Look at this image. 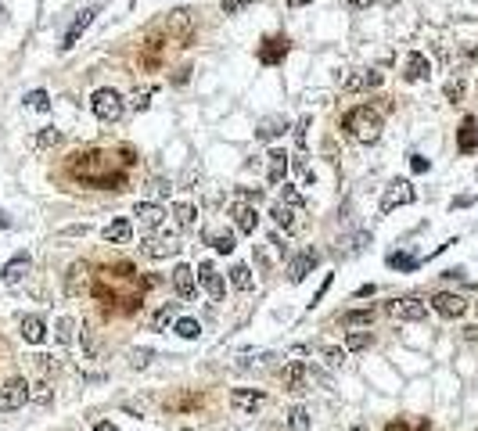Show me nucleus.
<instances>
[{
	"label": "nucleus",
	"mask_w": 478,
	"mask_h": 431,
	"mask_svg": "<svg viewBox=\"0 0 478 431\" xmlns=\"http://www.w3.org/2000/svg\"><path fill=\"white\" fill-rule=\"evenodd\" d=\"M26 273H29V255H15L11 263L4 266V273H0V280H4L8 288H18L26 280Z\"/></svg>",
	"instance_id": "nucleus-22"
},
{
	"label": "nucleus",
	"mask_w": 478,
	"mask_h": 431,
	"mask_svg": "<svg viewBox=\"0 0 478 431\" xmlns=\"http://www.w3.org/2000/svg\"><path fill=\"white\" fill-rule=\"evenodd\" d=\"M413 198H418V194H413L410 180H392L381 194V212H396L399 205H410Z\"/></svg>",
	"instance_id": "nucleus-5"
},
{
	"label": "nucleus",
	"mask_w": 478,
	"mask_h": 431,
	"mask_svg": "<svg viewBox=\"0 0 478 431\" xmlns=\"http://www.w3.org/2000/svg\"><path fill=\"white\" fill-rule=\"evenodd\" d=\"M288 424H292L295 431H306V428H309V414H306L302 406H295L292 414H288Z\"/></svg>",
	"instance_id": "nucleus-41"
},
{
	"label": "nucleus",
	"mask_w": 478,
	"mask_h": 431,
	"mask_svg": "<svg viewBox=\"0 0 478 431\" xmlns=\"http://www.w3.org/2000/svg\"><path fill=\"white\" fill-rule=\"evenodd\" d=\"M367 241H370V234H367V230H360V234L345 237V241H338V245H342V252H345V255H356V252H360Z\"/></svg>",
	"instance_id": "nucleus-33"
},
{
	"label": "nucleus",
	"mask_w": 478,
	"mask_h": 431,
	"mask_svg": "<svg viewBox=\"0 0 478 431\" xmlns=\"http://www.w3.org/2000/svg\"><path fill=\"white\" fill-rule=\"evenodd\" d=\"M94 15H97V4H90V8H83L76 18H72V26H69V33H65V40H61V51H72L76 43H79V36L90 29V22H94Z\"/></svg>",
	"instance_id": "nucleus-9"
},
{
	"label": "nucleus",
	"mask_w": 478,
	"mask_h": 431,
	"mask_svg": "<svg viewBox=\"0 0 478 431\" xmlns=\"http://www.w3.org/2000/svg\"><path fill=\"white\" fill-rule=\"evenodd\" d=\"M381 79H385V76H381V72H374V69H370V72H352V76L342 83V90H345V94H356V90H374V86H381Z\"/></svg>",
	"instance_id": "nucleus-21"
},
{
	"label": "nucleus",
	"mask_w": 478,
	"mask_h": 431,
	"mask_svg": "<svg viewBox=\"0 0 478 431\" xmlns=\"http://www.w3.org/2000/svg\"><path fill=\"white\" fill-rule=\"evenodd\" d=\"M148 104H151V90H144V94L137 90V94H133V101H130V108H137V112H144Z\"/></svg>",
	"instance_id": "nucleus-47"
},
{
	"label": "nucleus",
	"mask_w": 478,
	"mask_h": 431,
	"mask_svg": "<svg viewBox=\"0 0 478 431\" xmlns=\"http://www.w3.org/2000/svg\"><path fill=\"white\" fill-rule=\"evenodd\" d=\"M284 177H288V151H284V147H274V151L266 155V180L277 187V184H284Z\"/></svg>",
	"instance_id": "nucleus-15"
},
{
	"label": "nucleus",
	"mask_w": 478,
	"mask_h": 431,
	"mask_svg": "<svg viewBox=\"0 0 478 431\" xmlns=\"http://www.w3.org/2000/svg\"><path fill=\"white\" fill-rule=\"evenodd\" d=\"M176 309H180V302H162V306L151 313L148 327H151V331H165V327H170V323L176 320Z\"/></svg>",
	"instance_id": "nucleus-25"
},
{
	"label": "nucleus",
	"mask_w": 478,
	"mask_h": 431,
	"mask_svg": "<svg viewBox=\"0 0 478 431\" xmlns=\"http://www.w3.org/2000/svg\"><path fill=\"white\" fill-rule=\"evenodd\" d=\"M320 352H324V359H327L331 366H342V363L349 359V349H338V345H324Z\"/></svg>",
	"instance_id": "nucleus-38"
},
{
	"label": "nucleus",
	"mask_w": 478,
	"mask_h": 431,
	"mask_svg": "<svg viewBox=\"0 0 478 431\" xmlns=\"http://www.w3.org/2000/svg\"><path fill=\"white\" fill-rule=\"evenodd\" d=\"M374 320V309H352V313H342V323L345 327H360V323H370Z\"/></svg>",
	"instance_id": "nucleus-36"
},
{
	"label": "nucleus",
	"mask_w": 478,
	"mask_h": 431,
	"mask_svg": "<svg viewBox=\"0 0 478 431\" xmlns=\"http://www.w3.org/2000/svg\"><path fill=\"white\" fill-rule=\"evenodd\" d=\"M183 431H187V428H183Z\"/></svg>",
	"instance_id": "nucleus-56"
},
{
	"label": "nucleus",
	"mask_w": 478,
	"mask_h": 431,
	"mask_svg": "<svg viewBox=\"0 0 478 431\" xmlns=\"http://www.w3.org/2000/svg\"><path fill=\"white\" fill-rule=\"evenodd\" d=\"M284 133H288V119H284V115H266V119L259 122V129H256L259 140H277V137H284Z\"/></svg>",
	"instance_id": "nucleus-23"
},
{
	"label": "nucleus",
	"mask_w": 478,
	"mask_h": 431,
	"mask_svg": "<svg viewBox=\"0 0 478 431\" xmlns=\"http://www.w3.org/2000/svg\"><path fill=\"white\" fill-rule=\"evenodd\" d=\"M29 402V384L22 377H11L4 388H0V414H11V409Z\"/></svg>",
	"instance_id": "nucleus-4"
},
{
	"label": "nucleus",
	"mask_w": 478,
	"mask_h": 431,
	"mask_svg": "<svg viewBox=\"0 0 478 431\" xmlns=\"http://www.w3.org/2000/svg\"><path fill=\"white\" fill-rule=\"evenodd\" d=\"M320 266V252L317 248H306V252H299L292 263H288V280H292V284H302V280L309 277Z\"/></svg>",
	"instance_id": "nucleus-6"
},
{
	"label": "nucleus",
	"mask_w": 478,
	"mask_h": 431,
	"mask_svg": "<svg viewBox=\"0 0 478 431\" xmlns=\"http://www.w3.org/2000/svg\"><path fill=\"white\" fill-rule=\"evenodd\" d=\"M270 216H274V223H277V227H284L288 234L295 230V209H292V205H284V202H277L274 209H270Z\"/></svg>",
	"instance_id": "nucleus-28"
},
{
	"label": "nucleus",
	"mask_w": 478,
	"mask_h": 431,
	"mask_svg": "<svg viewBox=\"0 0 478 431\" xmlns=\"http://www.w3.org/2000/svg\"><path fill=\"white\" fill-rule=\"evenodd\" d=\"M309 122H313V119L302 115V119H299V126H295V144H299V151H306V129H309Z\"/></svg>",
	"instance_id": "nucleus-46"
},
{
	"label": "nucleus",
	"mask_w": 478,
	"mask_h": 431,
	"mask_svg": "<svg viewBox=\"0 0 478 431\" xmlns=\"http://www.w3.org/2000/svg\"><path fill=\"white\" fill-rule=\"evenodd\" d=\"M431 309L439 313V316H446V320H456V316H464L468 302L461 295H453V291H439V295L431 298Z\"/></svg>",
	"instance_id": "nucleus-11"
},
{
	"label": "nucleus",
	"mask_w": 478,
	"mask_h": 431,
	"mask_svg": "<svg viewBox=\"0 0 478 431\" xmlns=\"http://www.w3.org/2000/svg\"><path fill=\"white\" fill-rule=\"evenodd\" d=\"M26 108H29V112H51V97H47V90H33V94H26Z\"/></svg>",
	"instance_id": "nucleus-32"
},
{
	"label": "nucleus",
	"mask_w": 478,
	"mask_h": 431,
	"mask_svg": "<svg viewBox=\"0 0 478 431\" xmlns=\"http://www.w3.org/2000/svg\"><path fill=\"white\" fill-rule=\"evenodd\" d=\"M352 431H363V428H352Z\"/></svg>",
	"instance_id": "nucleus-54"
},
{
	"label": "nucleus",
	"mask_w": 478,
	"mask_h": 431,
	"mask_svg": "<svg viewBox=\"0 0 478 431\" xmlns=\"http://www.w3.org/2000/svg\"><path fill=\"white\" fill-rule=\"evenodd\" d=\"M183 245L176 241L173 234H158V237H144L140 241V252L148 255V259H170V255H176Z\"/></svg>",
	"instance_id": "nucleus-7"
},
{
	"label": "nucleus",
	"mask_w": 478,
	"mask_h": 431,
	"mask_svg": "<svg viewBox=\"0 0 478 431\" xmlns=\"http://www.w3.org/2000/svg\"><path fill=\"white\" fill-rule=\"evenodd\" d=\"M231 284H234L238 291H252V288H256V277H252V270H248L245 263H238V266L231 270Z\"/></svg>",
	"instance_id": "nucleus-29"
},
{
	"label": "nucleus",
	"mask_w": 478,
	"mask_h": 431,
	"mask_svg": "<svg viewBox=\"0 0 478 431\" xmlns=\"http://www.w3.org/2000/svg\"><path fill=\"white\" fill-rule=\"evenodd\" d=\"M288 8H302V4H313V0H284Z\"/></svg>",
	"instance_id": "nucleus-52"
},
{
	"label": "nucleus",
	"mask_w": 478,
	"mask_h": 431,
	"mask_svg": "<svg viewBox=\"0 0 478 431\" xmlns=\"http://www.w3.org/2000/svg\"><path fill=\"white\" fill-rule=\"evenodd\" d=\"M176 334L187 338V341H195V338H201V323L198 320H176Z\"/></svg>",
	"instance_id": "nucleus-37"
},
{
	"label": "nucleus",
	"mask_w": 478,
	"mask_h": 431,
	"mask_svg": "<svg viewBox=\"0 0 478 431\" xmlns=\"http://www.w3.org/2000/svg\"><path fill=\"white\" fill-rule=\"evenodd\" d=\"M165 29H170V40H180L187 43L195 36V22H191V11H173L170 22H165Z\"/></svg>",
	"instance_id": "nucleus-14"
},
{
	"label": "nucleus",
	"mask_w": 478,
	"mask_h": 431,
	"mask_svg": "<svg viewBox=\"0 0 478 431\" xmlns=\"http://www.w3.org/2000/svg\"><path fill=\"white\" fill-rule=\"evenodd\" d=\"M263 392H256V388H234L231 392V406H234V414L238 417H248V414H256V409L263 406Z\"/></svg>",
	"instance_id": "nucleus-10"
},
{
	"label": "nucleus",
	"mask_w": 478,
	"mask_h": 431,
	"mask_svg": "<svg viewBox=\"0 0 478 431\" xmlns=\"http://www.w3.org/2000/svg\"><path fill=\"white\" fill-rule=\"evenodd\" d=\"M475 313H478V302H475Z\"/></svg>",
	"instance_id": "nucleus-55"
},
{
	"label": "nucleus",
	"mask_w": 478,
	"mask_h": 431,
	"mask_svg": "<svg viewBox=\"0 0 478 431\" xmlns=\"http://www.w3.org/2000/svg\"><path fill=\"white\" fill-rule=\"evenodd\" d=\"M443 94H446V97H450V101L456 104V101L464 97V79H461V76H453V79H446V86H443Z\"/></svg>",
	"instance_id": "nucleus-39"
},
{
	"label": "nucleus",
	"mask_w": 478,
	"mask_h": 431,
	"mask_svg": "<svg viewBox=\"0 0 478 431\" xmlns=\"http://www.w3.org/2000/svg\"><path fill=\"white\" fill-rule=\"evenodd\" d=\"M173 216H176L180 227H195V223H198V209L187 205V202H176V205H173Z\"/></svg>",
	"instance_id": "nucleus-31"
},
{
	"label": "nucleus",
	"mask_w": 478,
	"mask_h": 431,
	"mask_svg": "<svg viewBox=\"0 0 478 431\" xmlns=\"http://www.w3.org/2000/svg\"><path fill=\"white\" fill-rule=\"evenodd\" d=\"M22 338L29 341V345H40L47 338V323H44V316H22Z\"/></svg>",
	"instance_id": "nucleus-26"
},
{
	"label": "nucleus",
	"mask_w": 478,
	"mask_h": 431,
	"mask_svg": "<svg viewBox=\"0 0 478 431\" xmlns=\"http://www.w3.org/2000/svg\"><path fill=\"white\" fill-rule=\"evenodd\" d=\"M198 284L209 291L213 298H223V295H226V284H223V277L216 273L213 263H201V266H198Z\"/></svg>",
	"instance_id": "nucleus-18"
},
{
	"label": "nucleus",
	"mask_w": 478,
	"mask_h": 431,
	"mask_svg": "<svg viewBox=\"0 0 478 431\" xmlns=\"http://www.w3.org/2000/svg\"><path fill=\"white\" fill-rule=\"evenodd\" d=\"M370 345V331H349L345 334V349L349 352H360V349H367Z\"/></svg>",
	"instance_id": "nucleus-35"
},
{
	"label": "nucleus",
	"mask_w": 478,
	"mask_h": 431,
	"mask_svg": "<svg viewBox=\"0 0 478 431\" xmlns=\"http://www.w3.org/2000/svg\"><path fill=\"white\" fill-rule=\"evenodd\" d=\"M418 263H421V259H413V255H406V252H392V255H388V266H392V270H418Z\"/></svg>",
	"instance_id": "nucleus-34"
},
{
	"label": "nucleus",
	"mask_w": 478,
	"mask_h": 431,
	"mask_svg": "<svg viewBox=\"0 0 478 431\" xmlns=\"http://www.w3.org/2000/svg\"><path fill=\"white\" fill-rule=\"evenodd\" d=\"M370 0H345V8H352V11H360V8H367Z\"/></svg>",
	"instance_id": "nucleus-50"
},
{
	"label": "nucleus",
	"mask_w": 478,
	"mask_h": 431,
	"mask_svg": "<svg viewBox=\"0 0 478 431\" xmlns=\"http://www.w3.org/2000/svg\"><path fill=\"white\" fill-rule=\"evenodd\" d=\"M173 288H176V295H180V298H195V295H198V280H195V270L180 263V266L173 270Z\"/></svg>",
	"instance_id": "nucleus-20"
},
{
	"label": "nucleus",
	"mask_w": 478,
	"mask_h": 431,
	"mask_svg": "<svg viewBox=\"0 0 478 431\" xmlns=\"http://www.w3.org/2000/svg\"><path fill=\"white\" fill-rule=\"evenodd\" d=\"M403 76H406V83H421V79H428L431 76V61L425 58V54H406V65H403Z\"/></svg>",
	"instance_id": "nucleus-19"
},
{
	"label": "nucleus",
	"mask_w": 478,
	"mask_h": 431,
	"mask_svg": "<svg viewBox=\"0 0 478 431\" xmlns=\"http://www.w3.org/2000/svg\"><path fill=\"white\" fill-rule=\"evenodd\" d=\"M388 313H396L399 320H410V323H418L428 316V302H421L418 295H406V298H396L388 306Z\"/></svg>",
	"instance_id": "nucleus-8"
},
{
	"label": "nucleus",
	"mask_w": 478,
	"mask_h": 431,
	"mask_svg": "<svg viewBox=\"0 0 478 431\" xmlns=\"http://www.w3.org/2000/svg\"><path fill=\"white\" fill-rule=\"evenodd\" d=\"M288 51H292L288 36H266L263 47H259V61H263V65H277V61L288 58Z\"/></svg>",
	"instance_id": "nucleus-13"
},
{
	"label": "nucleus",
	"mask_w": 478,
	"mask_h": 431,
	"mask_svg": "<svg viewBox=\"0 0 478 431\" xmlns=\"http://www.w3.org/2000/svg\"><path fill=\"white\" fill-rule=\"evenodd\" d=\"M148 363H151V349H133V356H130V366H133V371H144Z\"/></svg>",
	"instance_id": "nucleus-43"
},
{
	"label": "nucleus",
	"mask_w": 478,
	"mask_h": 431,
	"mask_svg": "<svg viewBox=\"0 0 478 431\" xmlns=\"http://www.w3.org/2000/svg\"><path fill=\"white\" fill-rule=\"evenodd\" d=\"M133 216H137V223H140V230H144V234L165 223V209H162V205H155V202H137V205H133Z\"/></svg>",
	"instance_id": "nucleus-12"
},
{
	"label": "nucleus",
	"mask_w": 478,
	"mask_h": 431,
	"mask_svg": "<svg viewBox=\"0 0 478 431\" xmlns=\"http://www.w3.org/2000/svg\"><path fill=\"white\" fill-rule=\"evenodd\" d=\"M90 108H94V115L101 122H119L122 112H126V101H122V94L112 90V86H101V90H94V97H90Z\"/></svg>",
	"instance_id": "nucleus-3"
},
{
	"label": "nucleus",
	"mask_w": 478,
	"mask_h": 431,
	"mask_svg": "<svg viewBox=\"0 0 478 431\" xmlns=\"http://www.w3.org/2000/svg\"><path fill=\"white\" fill-rule=\"evenodd\" d=\"M306 377H309V371H306V363L302 359H292V363H288L284 366V374H281V381H284V388H288V392H306Z\"/></svg>",
	"instance_id": "nucleus-17"
},
{
	"label": "nucleus",
	"mask_w": 478,
	"mask_h": 431,
	"mask_svg": "<svg viewBox=\"0 0 478 431\" xmlns=\"http://www.w3.org/2000/svg\"><path fill=\"white\" fill-rule=\"evenodd\" d=\"M8 227H11V220H8L4 212H0V230H8Z\"/></svg>",
	"instance_id": "nucleus-53"
},
{
	"label": "nucleus",
	"mask_w": 478,
	"mask_h": 431,
	"mask_svg": "<svg viewBox=\"0 0 478 431\" xmlns=\"http://www.w3.org/2000/svg\"><path fill=\"white\" fill-rule=\"evenodd\" d=\"M410 165H413V172H428V158H425V155H413Z\"/></svg>",
	"instance_id": "nucleus-48"
},
{
	"label": "nucleus",
	"mask_w": 478,
	"mask_h": 431,
	"mask_svg": "<svg viewBox=\"0 0 478 431\" xmlns=\"http://www.w3.org/2000/svg\"><path fill=\"white\" fill-rule=\"evenodd\" d=\"M58 341H61V345H69V341H72V320H69V316H61V320H58Z\"/></svg>",
	"instance_id": "nucleus-44"
},
{
	"label": "nucleus",
	"mask_w": 478,
	"mask_h": 431,
	"mask_svg": "<svg viewBox=\"0 0 478 431\" xmlns=\"http://www.w3.org/2000/svg\"><path fill=\"white\" fill-rule=\"evenodd\" d=\"M281 202H284V205H292L295 212H299V209L306 205V202H302V194H299V190H295L292 184H284V187H281Z\"/></svg>",
	"instance_id": "nucleus-40"
},
{
	"label": "nucleus",
	"mask_w": 478,
	"mask_h": 431,
	"mask_svg": "<svg viewBox=\"0 0 478 431\" xmlns=\"http://www.w3.org/2000/svg\"><path fill=\"white\" fill-rule=\"evenodd\" d=\"M205 241H209V245H213V252H220V255H231V252H234V245H238L231 230H226V234H223V230H209V234H205Z\"/></svg>",
	"instance_id": "nucleus-27"
},
{
	"label": "nucleus",
	"mask_w": 478,
	"mask_h": 431,
	"mask_svg": "<svg viewBox=\"0 0 478 431\" xmlns=\"http://www.w3.org/2000/svg\"><path fill=\"white\" fill-rule=\"evenodd\" d=\"M94 431H119V428H115V424H112V421H101V424H97V428H94Z\"/></svg>",
	"instance_id": "nucleus-51"
},
{
	"label": "nucleus",
	"mask_w": 478,
	"mask_h": 431,
	"mask_svg": "<svg viewBox=\"0 0 478 431\" xmlns=\"http://www.w3.org/2000/svg\"><path fill=\"white\" fill-rule=\"evenodd\" d=\"M456 144H461V151H475V147H478V126H475V119H468V122L461 126Z\"/></svg>",
	"instance_id": "nucleus-30"
},
{
	"label": "nucleus",
	"mask_w": 478,
	"mask_h": 431,
	"mask_svg": "<svg viewBox=\"0 0 478 431\" xmlns=\"http://www.w3.org/2000/svg\"><path fill=\"white\" fill-rule=\"evenodd\" d=\"M385 431H410V424H406V421H392Z\"/></svg>",
	"instance_id": "nucleus-49"
},
{
	"label": "nucleus",
	"mask_w": 478,
	"mask_h": 431,
	"mask_svg": "<svg viewBox=\"0 0 478 431\" xmlns=\"http://www.w3.org/2000/svg\"><path fill=\"white\" fill-rule=\"evenodd\" d=\"M101 237H105L108 245H126L133 237V223L130 220H112L105 230H101Z\"/></svg>",
	"instance_id": "nucleus-24"
},
{
	"label": "nucleus",
	"mask_w": 478,
	"mask_h": 431,
	"mask_svg": "<svg viewBox=\"0 0 478 431\" xmlns=\"http://www.w3.org/2000/svg\"><path fill=\"white\" fill-rule=\"evenodd\" d=\"M256 0H223V15H238V11H245V8H252Z\"/></svg>",
	"instance_id": "nucleus-45"
},
{
	"label": "nucleus",
	"mask_w": 478,
	"mask_h": 431,
	"mask_svg": "<svg viewBox=\"0 0 478 431\" xmlns=\"http://www.w3.org/2000/svg\"><path fill=\"white\" fill-rule=\"evenodd\" d=\"M61 140V129H54V126H47L44 133L36 137V147H51V144H58Z\"/></svg>",
	"instance_id": "nucleus-42"
},
{
	"label": "nucleus",
	"mask_w": 478,
	"mask_h": 431,
	"mask_svg": "<svg viewBox=\"0 0 478 431\" xmlns=\"http://www.w3.org/2000/svg\"><path fill=\"white\" fill-rule=\"evenodd\" d=\"M231 216H234V223H238L241 234H256V227H259V212H256V205L234 202V205H231Z\"/></svg>",
	"instance_id": "nucleus-16"
},
{
	"label": "nucleus",
	"mask_w": 478,
	"mask_h": 431,
	"mask_svg": "<svg viewBox=\"0 0 478 431\" xmlns=\"http://www.w3.org/2000/svg\"><path fill=\"white\" fill-rule=\"evenodd\" d=\"M342 129L352 137V140H360V144H374L381 137V115L374 112L370 104H360V108H352V112H345L342 119Z\"/></svg>",
	"instance_id": "nucleus-2"
},
{
	"label": "nucleus",
	"mask_w": 478,
	"mask_h": 431,
	"mask_svg": "<svg viewBox=\"0 0 478 431\" xmlns=\"http://www.w3.org/2000/svg\"><path fill=\"white\" fill-rule=\"evenodd\" d=\"M69 169H72L76 180L90 184V187H115V190H122V177H115V172H112V155H105V151L72 155Z\"/></svg>",
	"instance_id": "nucleus-1"
}]
</instances>
